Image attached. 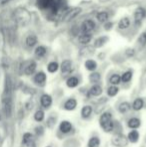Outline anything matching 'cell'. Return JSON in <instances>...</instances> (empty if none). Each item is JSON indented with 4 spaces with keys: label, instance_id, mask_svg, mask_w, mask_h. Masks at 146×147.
<instances>
[{
    "label": "cell",
    "instance_id": "cell-12",
    "mask_svg": "<svg viewBox=\"0 0 146 147\" xmlns=\"http://www.w3.org/2000/svg\"><path fill=\"white\" fill-rule=\"evenodd\" d=\"M92 113V107L89 105H85L81 109V117L82 118H88Z\"/></svg>",
    "mask_w": 146,
    "mask_h": 147
},
{
    "label": "cell",
    "instance_id": "cell-18",
    "mask_svg": "<svg viewBox=\"0 0 146 147\" xmlns=\"http://www.w3.org/2000/svg\"><path fill=\"white\" fill-rule=\"evenodd\" d=\"M89 93H90V95H92V96H99V95L102 93L101 86H99V85L92 86V87L90 88V90H89Z\"/></svg>",
    "mask_w": 146,
    "mask_h": 147
},
{
    "label": "cell",
    "instance_id": "cell-4",
    "mask_svg": "<svg viewBox=\"0 0 146 147\" xmlns=\"http://www.w3.org/2000/svg\"><path fill=\"white\" fill-rule=\"evenodd\" d=\"M40 103L41 106H43L44 108H49L52 104V98L48 94H43L40 98Z\"/></svg>",
    "mask_w": 146,
    "mask_h": 147
},
{
    "label": "cell",
    "instance_id": "cell-33",
    "mask_svg": "<svg viewBox=\"0 0 146 147\" xmlns=\"http://www.w3.org/2000/svg\"><path fill=\"white\" fill-rule=\"evenodd\" d=\"M131 78H132V72L131 71H126L125 73H123L122 76H121V80H122L123 82L130 81Z\"/></svg>",
    "mask_w": 146,
    "mask_h": 147
},
{
    "label": "cell",
    "instance_id": "cell-19",
    "mask_svg": "<svg viewBox=\"0 0 146 147\" xmlns=\"http://www.w3.org/2000/svg\"><path fill=\"white\" fill-rule=\"evenodd\" d=\"M112 120V116H111V113L109 112H105L100 116V119H99V122H100V125H103V124L107 123L108 121Z\"/></svg>",
    "mask_w": 146,
    "mask_h": 147
},
{
    "label": "cell",
    "instance_id": "cell-29",
    "mask_svg": "<svg viewBox=\"0 0 146 147\" xmlns=\"http://www.w3.org/2000/svg\"><path fill=\"white\" fill-rule=\"evenodd\" d=\"M97 20L99 22H105V21H107V19H108V13L107 12H104V11H102V12H99V13L97 14Z\"/></svg>",
    "mask_w": 146,
    "mask_h": 147
},
{
    "label": "cell",
    "instance_id": "cell-3",
    "mask_svg": "<svg viewBox=\"0 0 146 147\" xmlns=\"http://www.w3.org/2000/svg\"><path fill=\"white\" fill-rule=\"evenodd\" d=\"M94 28H95V22L93 21V20H85V21L83 22V24H82V32L83 33H86V34H90V32H92V31L94 30Z\"/></svg>",
    "mask_w": 146,
    "mask_h": 147
},
{
    "label": "cell",
    "instance_id": "cell-6",
    "mask_svg": "<svg viewBox=\"0 0 146 147\" xmlns=\"http://www.w3.org/2000/svg\"><path fill=\"white\" fill-rule=\"evenodd\" d=\"M59 129L62 133H68L72 130V124L69 121H62L59 125Z\"/></svg>",
    "mask_w": 146,
    "mask_h": 147
},
{
    "label": "cell",
    "instance_id": "cell-11",
    "mask_svg": "<svg viewBox=\"0 0 146 147\" xmlns=\"http://www.w3.org/2000/svg\"><path fill=\"white\" fill-rule=\"evenodd\" d=\"M46 80V74L44 72H38L34 77V82L37 84H42Z\"/></svg>",
    "mask_w": 146,
    "mask_h": 147
},
{
    "label": "cell",
    "instance_id": "cell-44",
    "mask_svg": "<svg viewBox=\"0 0 146 147\" xmlns=\"http://www.w3.org/2000/svg\"><path fill=\"white\" fill-rule=\"evenodd\" d=\"M47 147H51V146H47Z\"/></svg>",
    "mask_w": 146,
    "mask_h": 147
},
{
    "label": "cell",
    "instance_id": "cell-36",
    "mask_svg": "<svg viewBox=\"0 0 146 147\" xmlns=\"http://www.w3.org/2000/svg\"><path fill=\"white\" fill-rule=\"evenodd\" d=\"M56 123V118L55 117H49L48 120H47V126L49 128H53V126Z\"/></svg>",
    "mask_w": 146,
    "mask_h": 147
},
{
    "label": "cell",
    "instance_id": "cell-2",
    "mask_svg": "<svg viewBox=\"0 0 146 147\" xmlns=\"http://www.w3.org/2000/svg\"><path fill=\"white\" fill-rule=\"evenodd\" d=\"M112 143L113 145L117 147H125L127 145V143H128V139L124 135H122V134H117V135H115L113 137Z\"/></svg>",
    "mask_w": 146,
    "mask_h": 147
},
{
    "label": "cell",
    "instance_id": "cell-38",
    "mask_svg": "<svg viewBox=\"0 0 146 147\" xmlns=\"http://www.w3.org/2000/svg\"><path fill=\"white\" fill-rule=\"evenodd\" d=\"M43 132H44V129H43L42 126H37V127L35 128V133H36V135H38V136L42 135Z\"/></svg>",
    "mask_w": 146,
    "mask_h": 147
},
{
    "label": "cell",
    "instance_id": "cell-25",
    "mask_svg": "<svg viewBox=\"0 0 146 147\" xmlns=\"http://www.w3.org/2000/svg\"><path fill=\"white\" fill-rule=\"evenodd\" d=\"M46 54V48L44 46H38L35 49V55L38 58H42Z\"/></svg>",
    "mask_w": 146,
    "mask_h": 147
},
{
    "label": "cell",
    "instance_id": "cell-39",
    "mask_svg": "<svg viewBox=\"0 0 146 147\" xmlns=\"http://www.w3.org/2000/svg\"><path fill=\"white\" fill-rule=\"evenodd\" d=\"M134 49H127L126 50V55L128 57H132L134 55Z\"/></svg>",
    "mask_w": 146,
    "mask_h": 147
},
{
    "label": "cell",
    "instance_id": "cell-28",
    "mask_svg": "<svg viewBox=\"0 0 146 147\" xmlns=\"http://www.w3.org/2000/svg\"><path fill=\"white\" fill-rule=\"evenodd\" d=\"M107 40H108L107 37H105V36L100 37V38H98L97 40L94 42V46L95 47H102L106 42H107Z\"/></svg>",
    "mask_w": 146,
    "mask_h": 147
},
{
    "label": "cell",
    "instance_id": "cell-27",
    "mask_svg": "<svg viewBox=\"0 0 146 147\" xmlns=\"http://www.w3.org/2000/svg\"><path fill=\"white\" fill-rule=\"evenodd\" d=\"M100 140L98 137H91L88 141V147H99Z\"/></svg>",
    "mask_w": 146,
    "mask_h": 147
},
{
    "label": "cell",
    "instance_id": "cell-8",
    "mask_svg": "<svg viewBox=\"0 0 146 147\" xmlns=\"http://www.w3.org/2000/svg\"><path fill=\"white\" fill-rule=\"evenodd\" d=\"M77 106V101L75 100L74 98H70L64 103V109L65 110H68V111H71V110H74Z\"/></svg>",
    "mask_w": 146,
    "mask_h": 147
},
{
    "label": "cell",
    "instance_id": "cell-40",
    "mask_svg": "<svg viewBox=\"0 0 146 147\" xmlns=\"http://www.w3.org/2000/svg\"><path fill=\"white\" fill-rule=\"evenodd\" d=\"M111 27H112V23H111V22H107V23H105V25H104V28H105L106 30H110Z\"/></svg>",
    "mask_w": 146,
    "mask_h": 147
},
{
    "label": "cell",
    "instance_id": "cell-41",
    "mask_svg": "<svg viewBox=\"0 0 146 147\" xmlns=\"http://www.w3.org/2000/svg\"><path fill=\"white\" fill-rule=\"evenodd\" d=\"M25 105H26V109H27V110H31L32 107H33V106H32V105H33V104H32V102H27Z\"/></svg>",
    "mask_w": 146,
    "mask_h": 147
},
{
    "label": "cell",
    "instance_id": "cell-23",
    "mask_svg": "<svg viewBox=\"0 0 146 147\" xmlns=\"http://www.w3.org/2000/svg\"><path fill=\"white\" fill-rule=\"evenodd\" d=\"M85 67H86V69L89 70V71H93V70H95L96 67H97V64H96V62L94 61V60L88 59L87 61L85 62Z\"/></svg>",
    "mask_w": 146,
    "mask_h": 147
},
{
    "label": "cell",
    "instance_id": "cell-17",
    "mask_svg": "<svg viewBox=\"0 0 146 147\" xmlns=\"http://www.w3.org/2000/svg\"><path fill=\"white\" fill-rule=\"evenodd\" d=\"M129 25H130V20L127 17L121 18L118 23V27L120 28V29H126V28L129 27Z\"/></svg>",
    "mask_w": 146,
    "mask_h": 147
},
{
    "label": "cell",
    "instance_id": "cell-42",
    "mask_svg": "<svg viewBox=\"0 0 146 147\" xmlns=\"http://www.w3.org/2000/svg\"><path fill=\"white\" fill-rule=\"evenodd\" d=\"M6 1H8V0H0V4H3V3H5Z\"/></svg>",
    "mask_w": 146,
    "mask_h": 147
},
{
    "label": "cell",
    "instance_id": "cell-22",
    "mask_svg": "<svg viewBox=\"0 0 146 147\" xmlns=\"http://www.w3.org/2000/svg\"><path fill=\"white\" fill-rule=\"evenodd\" d=\"M78 40H79V42L81 43V44H87V43H89L90 40H91V35L83 33V34H81L79 36Z\"/></svg>",
    "mask_w": 146,
    "mask_h": 147
},
{
    "label": "cell",
    "instance_id": "cell-16",
    "mask_svg": "<svg viewBox=\"0 0 146 147\" xmlns=\"http://www.w3.org/2000/svg\"><path fill=\"white\" fill-rule=\"evenodd\" d=\"M143 106H144V101H143V99H141V98H136L132 104V108L136 111L142 109Z\"/></svg>",
    "mask_w": 146,
    "mask_h": 147
},
{
    "label": "cell",
    "instance_id": "cell-5",
    "mask_svg": "<svg viewBox=\"0 0 146 147\" xmlns=\"http://www.w3.org/2000/svg\"><path fill=\"white\" fill-rule=\"evenodd\" d=\"M61 72L63 74L69 73L72 69V63H71L70 60H64V61L61 63Z\"/></svg>",
    "mask_w": 146,
    "mask_h": 147
},
{
    "label": "cell",
    "instance_id": "cell-35",
    "mask_svg": "<svg viewBox=\"0 0 146 147\" xmlns=\"http://www.w3.org/2000/svg\"><path fill=\"white\" fill-rule=\"evenodd\" d=\"M89 80L92 83H97L100 80V74L99 73H92L89 76Z\"/></svg>",
    "mask_w": 146,
    "mask_h": 147
},
{
    "label": "cell",
    "instance_id": "cell-7",
    "mask_svg": "<svg viewBox=\"0 0 146 147\" xmlns=\"http://www.w3.org/2000/svg\"><path fill=\"white\" fill-rule=\"evenodd\" d=\"M145 15H146V11H145V9H143V8H141V7H139V8H137L136 10H135V12H134V18H135V21H141V20L143 19V18L145 17Z\"/></svg>",
    "mask_w": 146,
    "mask_h": 147
},
{
    "label": "cell",
    "instance_id": "cell-1",
    "mask_svg": "<svg viewBox=\"0 0 146 147\" xmlns=\"http://www.w3.org/2000/svg\"><path fill=\"white\" fill-rule=\"evenodd\" d=\"M15 18L17 19L18 23L26 24L29 22L30 20V14L27 10L23 9V8H19L15 11Z\"/></svg>",
    "mask_w": 146,
    "mask_h": 147
},
{
    "label": "cell",
    "instance_id": "cell-9",
    "mask_svg": "<svg viewBox=\"0 0 146 147\" xmlns=\"http://www.w3.org/2000/svg\"><path fill=\"white\" fill-rule=\"evenodd\" d=\"M80 11H81V9H80V8H75V9H72L70 12H67V14H66V16H65L64 19L67 20V21H69V20H72L74 17H76V16L80 13Z\"/></svg>",
    "mask_w": 146,
    "mask_h": 147
},
{
    "label": "cell",
    "instance_id": "cell-10",
    "mask_svg": "<svg viewBox=\"0 0 146 147\" xmlns=\"http://www.w3.org/2000/svg\"><path fill=\"white\" fill-rule=\"evenodd\" d=\"M36 63L34 61H31L29 64H28L27 66L25 67V74L26 75H32V74L35 72V70H36Z\"/></svg>",
    "mask_w": 146,
    "mask_h": 147
},
{
    "label": "cell",
    "instance_id": "cell-13",
    "mask_svg": "<svg viewBox=\"0 0 146 147\" xmlns=\"http://www.w3.org/2000/svg\"><path fill=\"white\" fill-rule=\"evenodd\" d=\"M139 139V133L137 130H132L128 133V140L132 143H135L137 142Z\"/></svg>",
    "mask_w": 146,
    "mask_h": 147
},
{
    "label": "cell",
    "instance_id": "cell-34",
    "mask_svg": "<svg viewBox=\"0 0 146 147\" xmlns=\"http://www.w3.org/2000/svg\"><path fill=\"white\" fill-rule=\"evenodd\" d=\"M34 119L38 122H41L43 119H44V112L42 110H37L34 114Z\"/></svg>",
    "mask_w": 146,
    "mask_h": 147
},
{
    "label": "cell",
    "instance_id": "cell-15",
    "mask_svg": "<svg viewBox=\"0 0 146 147\" xmlns=\"http://www.w3.org/2000/svg\"><path fill=\"white\" fill-rule=\"evenodd\" d=\"M79 84V80H78L77 77L75 76H72V77H69L66 81V85L68 86L69 88H74Z\"/></svg>",
    "mask_w": 146,
    "mask_h": 147
},
{
    "label": "cell",
    "instance_id": "cell-24",
    "mask_svg": "<svg viewBox=\"0 0 146 147\" xmlns=\"http://www.w3.org/2000/svg\"><path fill=\"white\" fill-rule=\"evenodd\" d=\"M37 43V37L35 35H29L26 38V45L28 47H33Z\"/></svg>",
    "mask_w": 146,
    "mask_h": 147
},
{
    "label": "cell",
    "instance_id": "cell-21",
    "mask_svg": "<svg viewBox=\"0 0 146 147\" xmlns=\"http://www.w3.org/2000/svg\"><path fill=\"white\" fill-rule=\"evenodd\" d=\"M130 108H131L130 103L122 102L120 105H119L118 110H119V112H120V113H126V112H128V111L130 110Z\"/></svg>",
    "mask_w": 146,
    "mask_h": 147
},
{
    "label": "cell",
    "instance_id": "cell-30",
    "mask_svg": "<svg viewBox=\"0 0 146 147\" xmlns=\"http://www.w3.org/2000/svg\"><path fill=\"white\" fill-rule=\"evenodd\" d=\"M101 127L103 128L105 132H111L113 130V128H114V123H113L112 120H110V121H108L107 123L103 124Z\"/></svg>",
    "mask_w": 146,
    "mask_h": 147
},
{
    "label": "cell",
    "instance_id": "cell-20",
    "mask_svg": "<svg viewBox=\"0 0 146 147\" xmlns=\"http://www.w3.org/2000/svg\"><path fill=\"white\" fill-rule=\"evenodd\" d=\"M32 140H33V136H32L31 133H25L23 135V139H22V144L23 145H27L29 146L30 144L32 143Z\"/></svg>",
    "mask_w": 146,
    "mask_h": 147
},
{
    "label": "cell",
    "instance_id": "cell-43",
    "mask_svg": "<svg viewBox=\"0 0 146 147\" xmlns=\"http://www.w3.org/2000/svg\"><path fill=\"white\" fill-rule=\"evenodd\" d=\"M100 1H102V2H105V1H108V0H100Z\"/></svg>",
    "mask_w": 146,
    "mask_h": 147
},
{
    "label": "cell",
    "instance_id": "cell-31",
    "mask_svg": "<svg viewBox=\"0 0 146 147\" xmlns=\"http://www.w3.org/2000/svg\"><path fill=\"white\" fill-rule=\"evenodd\" d=\"M109 81H110V83L112 84V85H114V86H115V85H117V84L120 83L121 77L118 75V74H113V75L110 77Z\"/></svg>",
    "mask_w": 146,
    "mask_h": 147
},
{
    "label": "cell",
    "instance_id": "cell-26",
    "mask_svg": "<svg viewBox=\"0 0 146 147\" xmlns=\"http://www.w3.org/2000/svg\"><path fill=\"white\" fill-rule=\"evenodd\" d=\"M59 68V65L57 62H50V63L48 64V66H47V70H48V72H50V73H55V72L58 70Z\"/></svg>",
    "mask_w": 146,
    "mask_h": 147
},
{
    "label": "cell",
    "instance_id": "cell-32",
    "mask_svg": "<svg viewBox=\"0 0 146 147\" xmlns=\"http://www.w3.org/2000/svg\"><path fill=\"white\" fill-rule=\"evenodd\" d=\"M118 91H119L118 87H116V86L113 85V86H110V87L107 89V94H108V96L113 97L118 93Z\"/></svg>",
    "mask_w": 146,
    "mask_h": 147
},
{
    "label": "cell",
    "instance_id": "cell-37",
    "mask_svg": "<svg viewBox=\"0 0 146 147\" xmlns=\"http://www.w3.org/2000/svg\"><path fill=\"white\" fill-rule=\"evenodd\" d=\"M138 41H139V43L142 45V46L146 45V33H142V34L139 36Z\"/></svg>",
    "mask_w": 146,
    "mask_h": 147
},
{
    "label": "cell",
    "instance_id": "cell-45",
    "mask_svg": "<svg viewBox=\"0 0 146 147\" xmlns=\"http://www.w3.org/2000/svg\"><path fill=\"white\" fill-rule=\"evenodd\" d=\"M0 119H1V116H0Z\"/></svg>",
    "mask_w": 146,
    "mask_h": 147
},
{
    "label": "cell",
    "instance_id": "cell-14",
    "mask_svg": "<svg viewBox=\"0 0 146 147\" xmlns=\"http://www.w3.org/2000/svg\"><path fill=\"white\" fill-rule=\"evenodd\" d=\"M141 122L138 118H131V119L128 120V127L129 128H132V129H136L140 126Z\"/></svg>",
    "mask_w": 146,
    "mask_h": 147
}]
</instances>
